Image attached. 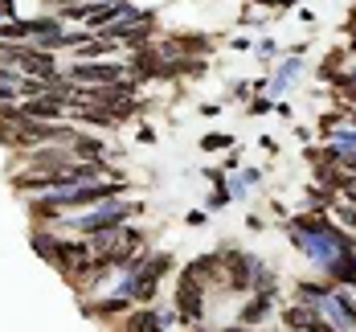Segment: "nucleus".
<instances>
[{"label":"nucleus","mask_w":356,"mask_h":332,"mask_svg":"<svg viewBox=\"0 0 356 332\" xmlns=\"http://www.w3.org/2000/svg\"><path fill=\"white\" fill-rule=\"evenodd\" d=\"M70 86H119L127 82V66L119 62H78L70 74H66Z\"/></svg>","instance_id":"nucleus-1"},{"label":"nucleus","mask_w":356,"mask_h":332,"mask_svg":"<svg viewBox=\"0 0 356 332\" xmlns=\"http://www.w3.org/2000/svg\"><path fill=\"white\" fill-rule=\"evenodd\" d=\"M201 308H205V303H201V283H197L193 275H184V287H180V316H184V320H197Z\"/></svg>","instance_id":"nucleus-2"},{"label":"nucleus","mask_w":356,"mask_h":332,"mask_svg":"<svg viewBox=\"0 0 356 332\" xmlns=\"http://www.w3.org/2000/svg\"><path fill=\"white\" fill-rule=\"evenodd\" d=\"M115 45H119V41H111V37L103 33L99 41H82V45H78L74 54H78V58H107V54L115 49Z\"/></svg>","instance_id":"nucleus-3"},{"label":"nucleus","mask_w":356,"mask_h":332,"mask_svg":"<svg viewBox=\"0 0 356 332\" xmlns=\"http://www.w3.org/2000/svg\"><path fill=\"white\" fill-rule=\"evenodd\" d=\"M286 329H316V316L303 312V308H291L286 312Z\"/></svg>","instance_id":"nucleus-4"},{"label":"nucleus","mask_w":356,"mask_h":332,"mask_svg":"<svg viewBox=\"0 0 356 332\" xmlns=\"http://www.w3.org/2000/svg\"><path fill=\"white\" fill-rule=\"evenodd\" d=\"M123 332H156V316H152V312H140V316H131V320L123 324Z\"/></svg>","instance_id":"nucleus-5"},{"label":"nucleus","mask_w":356,"mask_h":332,"mask_svg":"<svg viewBox=\"0 0 356 332\" xmlns=\"http://www.w3.org/2000/svg\"><path fill=\"white\" fill-rule=\"evenodd\" d=\"M258 316H266V299H258V303H250V308H246V316H242V320H258Z\"/></svg>","instance_id":"nucleus-6"}]
</instances>
